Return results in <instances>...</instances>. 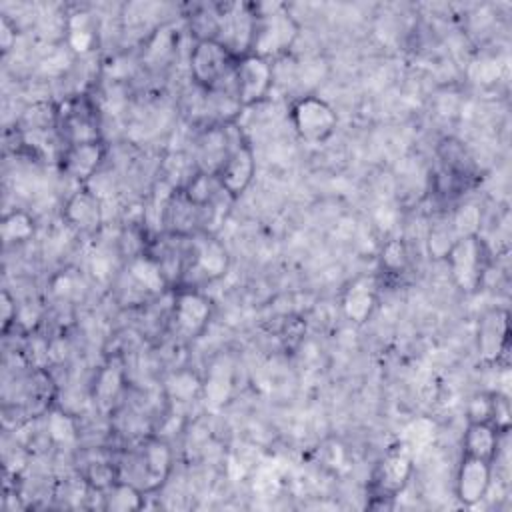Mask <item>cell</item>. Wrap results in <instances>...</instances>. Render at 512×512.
Masks as SVG:
<instances>
[{"mask_svg":"<svg viewBox=\"0 0 512 512\" xmlns=\"http://www.w3.org/2000/svg\"><path fill=\"white\" fill-rule=\"evenodd\" d=\"M436 154H438V162H440V168L450 172L452 176L464 180L466 184H470L476 174H478V168H476V162L470 154V150L456 138H442L436 146Z\"/></svg>","mask_w":512,"mask_h":512,"instance_id":"obj_22","label":"cell"},{"mask_svg":"<svg viewBox=\"0 0 512 512\" xmlns=\"http://www.w3.org/2000/svg\"><path fill=\"white\" fill-rule=\"evenodd\" d=\"M106 158L104 142H82V144H68L62 148L60 154V170L76 180L88 182L100 170Z\"/></svg>","mask_w":512,"mask_h":512,"instance_id":"obj_16","label":"cell"},{"mask_svg":"<svg viewBox=\"0 0 512 512\" xmlns=\"http://www.w3.org/2000/svg\"><path fill=\"white\" fill-rule=\"evenodd\" d=\"M300 26L286 4L264 2L254 4V30L250 42V54L274 60L286 54L296 38Z\"/></svg>","mask_w":512,"mask_h":512,"instance_id":"obj_2","label":"cell"},{"mask_svg":"<svg viewBox=\"0 0 512 512\" xmlns=\"http://www.w3.org/2000/svg\"><path fill=\"white\" fill-rule=\"evenodd\" d=\"M376 288L378 286L374 276H356L354 280H350L340 294L342 314L354 324H364L376 308Z\"/></svg>","mask_w":512,"mask_h":512,"instance_id":"obj_17","label":"cell"},{"mask_svg":"<svg viewBox=\"0 0 512 512\" xmlns=\"http://www.w3.org/2000/svg\"><path fill=\"white\" fill-rule=\"evenodd\" d=\"M180 190L194 206L202 210H208L216 202V198L224 194L216 176L202 170H196L194 176H190V180Z\"/></svg>","mask_w":512,"mask_h":512,"instance_id":"obj_24","label":"cell"},{"mask_svg":"<svg viewBox=\"0 0 512 512\" xmlns=\"http://www.w3.org/2000/svg\"><path fill=\"white\" fill-rule=\"evenodd\" d=\"M116 462L120 480L136 486L142 494L148 496L166 484L172 472L174 456L166 440L148 436L132 448L124 450Z\"/></svg>","mask_w":512,"mask_h":512,"instance_id":"obj_1","label":"cell"},{"mask_svg":"<svg viewBox=\"0 0 512 512\" xmlns=\"http://www.w3.org/2000/svg\"><path fill=\"white\" fill-rule=\"evenodd\" d=\"M198 386H200V384H198V382H196V384H192V386H190V384H188V388H186V392H188V394H194V390H196V388H198ZM182 392H184V386H180V384H178V386H176V394H178V396H180V394H182Z\"/></svg>","mask_w":512,"mask_h":512,"instance_id":"obj_34","label":"cell"},{"mask_svg":"<svg viewBox=\"0 0 512 512\" xmlns=\"http://www.w3.org/2000/svg\"><path fill=\"white\" fill-rule=\"evenodd\" d=\"M0 234L4 244L24 242L34 234V218L24 210H12L4 214L0 224Z\"/></svg>","mask_w":512,"mask_h":512,"instance_id":"obj_27","label":"cell"},{"mask_svg":"<svg viewBox=\"0 0 512 512\" xmlns=\"http://www.w3.org/2000/svg\"><path fill=\"white\" fill-rule=\"evenodd\" d=\"M492 462L462 456L456 470V498L462 506H476L490 490Z\"/></svg>","mask_w":512,"mask_h":512,"instance_id":"obj_15","label":"cell"},{"mask_svg":"<svg viewBox=\"0 0 512 512\" xmlns=\"http://www.w3.org/2000/svg\"><path fill=\"white\" fill-rule=\"evenodd\" d=\"M172 292L170 332L182 342L200 338L214 316L212 298L200 288H176Z\"/></svg>","mask_w":512,"mask_h":512,"instance_id":"obj_5","label":"cell"},{"mask_svg":"<svg viewBox=\"0 0 512 512\" xmlns=\"http://www.w3.org/2000/svg\"><path fill=\"white\" fill-rule=\"evenodd\" d=\"M410 264V252L402 238H390L382 244L380 266L388 274H402Z\"/></svg>","mask_w":512,"mask_h":512,"instance_id":"obj_28","label":"cell"},{"mask_svg":"<svg viewBox=\"0 0 512 512\" xmlns=\"http://www.w3.org/2000/svg\"><path fill=\"white\" fill-rule=\"evenodd\" d=\"M58 138L64 146L82 144V142H100V116L96 104L86 96L78 94L64 100L56 108V126Z\"/></svg>","mask_w":512,"mask_h":512,"instance_id":"obj_8","label":"cell"},{"mask_svg":"<svg viewBox=\"0 0 512 512\" xmlns=\"http://www.w3.org/2000/svg\"><path fill=\"white\" fill-rule=\"evenodd\" d=\"M0 30H2V50L6 52V50H10V46H12V38L16 36V34H14V30L10 28L8 18H2V22H0Z\"/></svg>","mask_w":512,"mask_h":512,"instance_id":"obj_33","label":"cell"},{"mask_svg":"<svg viewBox=\"0 0 512 512\" xmlns=\"http://www.w3.org/2000/svg\"><path fill=\"white\" fill-rule=\"evenodd\" d=\"M188 64L194 84L212 92L222 88L224 82H232L236 56L216 38H202L194 42Z\"/></svg>","mask_w":512,"mask_h":512,"instance_id":"obj_6","label":"cell"},{"mask_svg":"<svg viewBox=\"0 0 512 512\" xmlns=\"http://www.w3.org/2000/svg\"><path fill=\"white\" fill-rule=\"evenodd\" d=\"M126 272L128 278L146 294H162L164 290H170L160 266L146 252L128 258Z\"/></svg>","mask_w":512,"mask_h":512,"instance_id":"obj_23","label":"cell"},{"mask_svg":"<svg viewBox=\"0 0 512 512\" xmlns=\"http://www.w3.org/2000/svg\"><path fill=\"white\" fill-rule=\"evenodd\" d=\"M48 432L58 442H72L76 438L74 420L62 410L48 412Z\"/></svg>","mask_w":512,"mask_h":512,"instance_id":"obj_31","label":"cell"},{"mask_svg":"<svg viewBox=\"0 0 512 512\" xmlns=\"http://www.w3.org/2000/svg\"><path fill=\"white\" fill-rule=\"evenodd\" d=\"M202 208L194 206L184 194L182 190H174L164 208H162V224H164V232H172V234H194L198 230H204L202 226Z\"/></svg>","mask_w":512,"mask_h":512,"instance_id":"obj_18","label":"cell"},{"mask_svg":"<svg viewBox=\"0 0 512 512\" xmlns=\"http://www.w3.org/2000/svg\"><path fill=\"white\" fill-rule=\"evenodd\" d=\"M452 282L464 294H474L488 272L490 250L480 234L460 236L450 246L446 258Z\"/></svg>","mask_w":512,"mask_h":512,"instance_id":"obj_4","label":"cell"},{"mask_svg":"<svg viewBox=\"0 0 512 512\" xmlns=\"http://www.w3.org/2000/svg\"><path fill=\"white\" fill-rule=\"evenodd\" d=\"M82 480L88 486V490H94L98 494L106 492L110 486H114L120 480L118 474V462L112 458H98L90 460L82 472Z\"/></svg>","mask_w":512,"mask_h":512,"instance_id":"obj_26","label":"cell"},{"mask_svg":"<svg viewBox=\"0 0 512 512\" xmlns=\"http://www.w3.org/2000/svg\"><path fill=\"white\" fill-rule=\"evenodd\" d=\"M144 252L160 266L168 288H180L190 262V234L162 232L148 240Z\"/></svg>","mask_w":512,"mask_h":512,"instance_id":"obj_12","label":"cell"},{"mask_svg":"<svg viewBox=\"0 0 512 512\" xmlns=\"http://www.w3.org/2000/svg\"><path fill=\"white\" fill-rule=\"evenodd\" d=\"M0 314H2V332L6 334L12 324H16L18 318V306L16 300L10 296L8 290H2L0 294Z\"/></svg>","mask_w":512,"mask_h":512,"instance_id":"obj_32","label":"cell"},{"mask_svg":"<svg viewBox=\"0 0 512 512\" xmlns=\"http://www.w3.org/2000/svg\"><path fill=\"white\" fill-rule=\"evenodd\" d=\"M126 386V370L118 358H110L94 376L92 382V400L100 410H112Z\"/></svg>","mask_w":512,"mask_h":512,"instance_id":"obj_20","label":"cell"},{"mask_svg":"<svg viewBox=\"0 0 512 512\" xmlns=\"http://www.w3.org/2000/svg\"><path fill=\"white\" fill-rule=\"evenodd\" d=\"M230 268V254L222 240L210 230L190 234V262L180 288H200L226 276Z\"/></svg>","mask_w":512,"mask_h":512,"instance_id":"obj_3","label":"cell"},{"mask_svg":"<svg viewBox=\"0 0 512 512\" xmlns=\"http://www.w3.org/2000/svg\"><path fill=\"white\" fill-rule=\"evenodd\" d=\"M510 342V314L496 306L482 314L478 322V356L486 366H494L508 352Z\"/></svg>","mask_w":512,"mask_h":512,"instance_id":"obj_14","label":"cell"},{"mask_svg":"<svg viewBox=\"0 0 512 512\" xmlns=\"http://www.w3.org/2000/svg\"><path fill=\"white\" fill-rule=\"evenodd\" d=\"M290 120L296 134L306 142H324L338 124L334 108L314 94L302 96L292 104Z\"/></svg>","mask_w":512,"mask_h":512,"instance_id":"obj_11","label":"cell"},{"mask_svg":"<svg viewBox=\"0 0 512 512\" xmlns=\"http://www.w3.org/2000/svg\"><path fill=\"white\" fill-rule=\"evenodd\" d=\"M254 174H256L254 150L246 140H238L214 176L224 196L234 200L248 190V186L254 180Z\"/></svg>","mask_w":512,"mask_h":512,"instance_id":"obj_13","label":"cell"},{"mask_svg":"<svg viewBox=\"0 0 512 512\" xmlns=\"http://www.w3.org/2000/svg\"><path fill=\"white\" fill-rule=\"evenodd\" d=\"M232 86L240 106H252L262 102L274 86L272 60L256 54H244L236 58Z\"/></svg>","mask_w":512,"mask_h":512,"instance_id":"obj_9","label":"cell"},{"mask_svg":"<svg viewBox=\"0 0 512 512\" xmlns=\"http://www.w3.org/2000/svg\"><path fill=\"white\" fill-rule=\"evenodd\" d=\"M218 28L216 40L222 42L236 58L250 54L254 30V4L226 2L216 6Z\"/></svg>","mask_w":512,"mask_h":512,"instance_id":"obj_10","label":"cell"},{"mask_svg":"<svg viewBox=\"0 0 512 512\" xmlns=\"http://www.w3.org/2000/svg\"><path fill=\"white\" fill-rule=\"evenodd\" d=\"M480 208L476 204H462L458 206L452 216H450V224L456 232V236H472V234H480Z\"/></svg>","mask_w":512,"mask_h":512,"instance_id":"obj_29","label":"cell"},{"mask_svg":"<svg viewBox=\"0 0 512 512\" xmlns=\"http://www.w3.org/2000/svg\"><path fill=\"white\" fill-rule=\"evenodd\" d=\"M64 220L78 232H96L102 224V206L98 196L88 188L76 190L64 204Z\"/></svg>","mask_w":512,"mask_h":512,"instance_id":"obj_19","label":"cell"},{"mask_svg":"<svg viewBox=\"0 0 512 512\" xmlns=\"http://www.w3.org/2000/svg\"><path fill=\"white\" fill-rule=\"evenodd\" d=\"M414 472V448L406 440L394 442L376 462L370 478L374 498L394 500L402 494Z\"/></svg>","mask_w":512,"mask_h":512,"instance_id":"obj_7","label":"cell"},{"mask_svg":"<svg viewBox=\"0 0 512 512\" xmlns=\"http://www.w3.org/2000/svg\"><path fill=\"white\" fill-rule=\"evenodd\" d=\"M456 238L458 236H456L450 220L448 222H440L428 234V250H430V254L434 258H446V254H448V250H450V246L454 244Z\"/></svg>","mask_w":512,"mask_h":512,"instance_id":"obj_30","label":"cell"},{"mask_svg":"<svg viewBox=\"0 0 512 512\" xmlns=\"http://www.w3.org/2000/svg\"><path fill=\"white\" fill-rule=\"evenodd\" d=\"M144 496L136 486L118 480L106 492H102V508L112 512H130L144 506Z\"/></svg>","mask_w":512,"mask_h":512,"instance_id":"obj_25","label":"cell"},{"mask_svg":"<svg viewBox=\"0 0 512 512\" xmlns=\"http://www.w3.org/2000/svg\"><path fill=\"white\" fill-rule=\"evenodd\" d=\"M502 436L504 434L490 422H468L462 436V456H472L494 464Z\"/></svg>","mask_w":512,"mask_h":512,"instance_id":"obj_21","label":"cell"}]
</instances>
